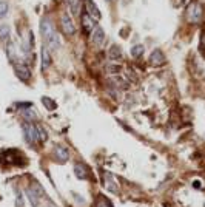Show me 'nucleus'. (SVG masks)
<instances>
[{
    "label": "nucleus",
    "instance_id": "nucleus-1",
    "mask_svg": "<svg viewBox=\"0 0 205 207\" xmlns=\"http://www.w3.org/2000/svg\"><path fill=\"white\" fill-rule=\"evenodd\" d=\"M187 17H188V22H190V23H199L200 19H202V6H200L199 3H196V2L190 3Z\"/></svg>",
    "mask_w": 205,
    "mask_h": 207
},
{
    "label": "nucleus",
    "instance_id": "nucleus-2",
    "mask_svg": "<svg viewBox=\"0 0 205 207\" xmlns=\"http://www.w3.org/2000/svg\"><path fill=\"white\" fill-rule=\"evenodd\" d=\"M23 136L26 139V142L30 144H34V142L39 141V135H37V127L33 125L31 122H25L23 125Z\"/></svg>",
    "mask_w": 205,
    "mask_h": 207
},
{
    "label": "nucleus",
    "instance_id": "nucleus-3",
    "mask_svg": "<svg viewBox=\"0 0 205 207\" xmlns=\"http://www.w3.org/2000/svg\"><path fill=\"white\" fill-rule=\"evenodd\" d=\"M60 25H62V30L63 33H65L67 36H73L76 33V25L73 22V19L70 17V14H67V12H63L62 17H60Z\"/></svg>",
    "mask_w": 205,
    "mask_h": 207
},
{
    "label": "nucleus",
    "instance_id": "nucleus-4",
    "mask_svg": "<svg viewBox=\"0 0 205 207\" xmlns=\"http://www.w3.org/2000/svg\"><path fill=\"white\" fill-rule=\"evenodd\" d=\"M40 33H42V36H43L45 40H48L51 36L57 33L56 28H54V23L51 22L48 17H45V19L42 20V23H40Z\"/></svg>",
    "mask_w": 205,
    "mask_h": 207
},
{
    "label": "nucleus",
    "instance_id": "nucleus-5",
    "mask_svg": "<svg viewBox=\"0 0 205 207\" xmlns=\"http://www.w3.org/2000/svg\"><path fill=\"white\" fill-rule=\"evenodd\" d=\"M85 12H86V14L89 16V17H91L93 20H100V11H99V8H97V5L93 2V0H85Z\"/></svg>",
    "mask_w": 205,
    "mask_h": 207
},
{
    "label": "nucleus",
    "instance_id": "nucleus-6",
    "mask_svg": "<svg viewBox=\"0 0 205 207\" xmlns=\"http://www.w3.org/2000/svg\"><path fill=\"white\" fill-rule=\"evenodd\" d=\"M14 71L17 74V77L23 82H28L30 77H31V70L28 68V65H25V63H16L14 65Z\"/></svg>",
    "mask_w": 205,
    "mask_h": 207
},
{
    "label": "nucleus",
    "instance_id": "nucleus-7",
    "mask_svg": "<svg viewBox=\"0 0 205 207\" xmlns=\"http://www.w3.org/2000/svg\"><path fill=\"white\" fill-rule=\"evenodd\" d=\"M54 156L59 162H65L70 159V150L67 147H63V145H57L54 148Z\"/></svg>",
    "mask_w": 205,
    "mask_h": 207
},
{
    "label": "nucleus",
    "instance_id": "nucleus-8",
    "mask_svg": "<svg viewBox=\"0 0 205 207\" xmlns=\"http://www.w3.org/2000/svg\"><path fill=\"white\" fill-rule=\"evenodd\" d=\"M150 63H151V65H154V67H160V65H163V63H165V56H163V53H162L160 49H154L151 53Z\"/></svg>",
    "mask_w": 205,
    "mask_h": 207
},
{
    "label": "nucleus",
    "instance_id": "nucleus-9",
    "mask_svg": "<svg viewBox=\"0 0 205 207\" xmlns=\"http://www.w3.org/2000/svg\"><path fill=\"white\" fill-rule=\"evenodd\" d=\"M91 40L94 45H102L105 40V33L100 27H94L93 31H91Z\"/></svg>",
    "mask_w": 205,
    "mask_h": 207
},
{
    "label": "nucleus",
    "instance_id": "nucleus-10",
    "mask_svg": "<svg viewBox=\"0 0 205 207\" xmlns=\"http://www.w3.org/2000/svg\"><path fill=\"white\" fill-rule=\"evenodd\" d=\"M74 173L79 179H88V169H86L85 164H80V162L74 165Z\"/></svg>",
    "mask_w": 205,
    "mask_h": 207
},
{
    "label": "nucleus",
    "instance_id": "nucleus-11",
    "mask_svg": "<svg viewBox=\"0 0 205 207\" xmlns=\"http://www.w3.org/2000/svg\"><path fill=\"white\" fill-rule=\"evenodd\" d=\"M104 183H105V187L108 189V190H111L113 193H116L117 192V184L114 183V178L110 175V173H104Z\"/></svg>",
    "mask_w": 205,
    "mask_h": 207
},
{
    "label": "nucleus",
    "instance_id": "nucleus-12",
    "mask_svg": "<svg viewBox=\"0 0 205 207\" xmlns=\"http://www.w3.org/2000/svg\"><path fill=\"white\" fill-rule=\"evenodd\" d=\"M51 65V56H49V48L43 45L42 48V68L46 70Z\"/></svg>",
    "mask_w": 205,
    "mask_h": 207
},
{
    "label": "nucleus",
    "instance_id": "nucleus-13",
    "mask_svg": "<svg viewBox=\"0 0 205 207\" xmlns=\"http://www.w3.org/2000/svg\"><path fill=\"white\" fill-rule=\"evenodd\" d=\"M82 25H83V30L86 33H89V31H93V28H94V20L85 12V14L82 16Z\"/></svg>",
    "mask_w": 205,
    "mask_h": 207
},
{
    "label": "nucleus",
    "instance_id": "nucleus-14",
    "mask_svg": "<svg viewBox=\"0 0 205 207\" xmlns=\"http://www.w3.org/2000/svg\"><path fill=\"white\" fill-rule=\"evenodd\" d=\"M96 207H113V202L105 195H97L96 196Z\"/></svg>",
    "mask_w": 205,
    "mask_h": 207
},
{
    "label": "nucleus",
    "instance_id": "nucleus-15",
    "mask_svg": "<svg viewBox=\"0 0 205 207\" xmlns=\"http://www.w3.org/2000/svg\"><path fill=\"white\" fill-rule=\"evenodd\" d=\"M108 56H110V59H113V60H119V59L122 57V51H120V48H119L117 45H113V46L110 48V51H108Z\"/></svg>",
    "mask_w": 205,
    "mask_h": 207
},
{
    "label": "nucleus",
    "instance_id": "nucleus-16",
    "mask_svg": "<svg viewBox=\"0 0 205 207\" xmlns=\"http://www.w3.org/2000/svg\"><path fill=\"white\" fill-rule=\"evenodd\" d=\"M67 5L74 16L79 14V0H67Z\"/></svg>",
    "mask_w": 205,
    "mask_h": 207
},
{
    "label": "nucleus",
    "instance_id": "nucleus-17",
    "mask_svg": "<svg viewBox=\"0 0 205 207\" xmlns=\"http://www.w3.org/2000/svg\"><path fill=\"white\" fill-rule=\"evenodd\" d=\"M26 195H28L31 204H33L34 207H37V204H39V196L34 193V190H33V189H26Z\"/></svg>",
    "mask_w": 205,
    "mask_h": 207
},
{
    "label": "nucleus",
    "instance_id": "nucleus-18",
    "mask_svg": "<svg viewBox=\"0 0 205 207\" xmlns=\"http://www.w3.org/2000/svg\"><path fill=\"white\" fill-rule=\"evenodd\" d=\"M144 49H145V48H144V45H134V46L131 48V56H133V57H136V59H137V57H140V56L144 54Z\"/></svg>",
    "mask_w": 205,
    "mask_h": 207
},
{
    "label": "nucleus",
    "instance_id": "nucleus-19",
    "mask_svg": "<svg viewBox=\"0 0 205 207\" xmlns=\"http://www.w3.org/2000/svg\"><path fill=\"white\" fill-rule=\"evenodd\" d=\"M8 37H9V27L8 25H0V39L2 40H8Z\"/></svg>",
    "mask_w": 205,
    "mask_h": 207
},
{
    "label": "nucleus",
    "instance_id": "nucleus-20",
    "mask_svg": "<svg viewBox=\"0 0 205 207\" xmlns=\"http://www.w3.org/2000/svg\"><path fill=\"white\" fill-rule=\"evenodd\" d=\"M42 102H43V105L48 108V110H54L57 105H56V102L53 99H49V97H42Z\"/></svg>",
    "mask_w": 205,
    "mask_h": 207
},
{
    "label": "nucleus",
    "instance_id": "nucleus-21",
    "mask_svg": "<svg viewBox=\"0 0 205 207\" xmlns=\"http://www.w3.org/2000/svg\"><path fill=\"white\" fill-rule=\"evenodd\" d=\"M8 3L5 2V0H2V2H0V19H3L6 14H8Z\"/></svg>",
    "mask_w": 205,
    "mask_h": 207
},
{
    "label": "nucleus",
    "instance_id": "nucleus-22",
    "mask_svg": "<svg viewBox=\"0 0 205 207\" xmlns=\"http://www.w3.org/2000/svg\"><path fill=\"white\" fill-rule=\"evenodd\" d=\"M37 135H39V141H46V138H48L45 128L40 127V125H37Z\"/></svg>",
    "mask_w": 205,
    "mask_h": 207
},
{
    "label": "nucleus",
    "instance_id": "nucleus-23",
    "mask_svg": "<svg viewBox=\"0 0 205 207\" xmlns=\"http://www.w3.org/2000/svg\"><path fill=\"white\" fill-rule=\"evenodd\" d=\"M6 53H8V56H9L11 60H14V59H16V51H14V45H12V43H8V46H6Z\"/></svg>",
    "mask_w": 205,
    "mask_h": 207
},
{
    "label": "nucleus",
    "instance_id": "nucleus-24",
    "mask_svg": "<svg viewBox=\"0 0 205 207\" xmlns=\"http://www.w3.org/2000/svg\"><path fill=\"white\" fill-rule=\"evenodd\" d=\"M33 190H34V193H36L37 196H42V195H43V190H42V187H40L39 184H37V183H34V189H33Z\"/></svg>",
    "mask_w": 205,
    "mask_h": 207
},
{
    "label": "nucleus",
    "instance_id": "nucleus-25",
    "mask_svg": "<svg viewBox=\"0 0 205 207\" xmlns=\"http://www.w3.org/2000/svg\"><path fill=\"white\" fill-rule=\"evenodd\" d=\"M23 114H25V118H26V119H36V113H34L33 110H26V111H23Z\"/></svg>",
    "mask_w": 205,
    "mask_h": 207
},
{
    "label": "nucleus",
    "instance_id": "nucleus-26",
    "mask_svg": "<svg viewBox=\"0 0 205 207\" xmlns=\"http://www.w3.org/2000/svg\"><path fill=\"white\" fill-rule=\"evenodd\" d=\"M108 71H110V73H119V71H120V67H119V65H111V67L108 68Z\"/></svg>",
    "mask_w": 205,
    "mask_h": 207
},
{
    "label": "nucleus",
    "instance_id": "nucleus-27",
    "mask_svg": "<svg viewBox=\"0 0 205 207\" xmlns=\"http://www.w3.org/2000/svg\"><path fill=\"white\" fill-rule=\"evenodd\" d=\"M16 195H17V205H19V207H22V205H23V199H22V195H20L19 192H16Z\"/></svg>",
    "mask_w": 205,
    "mask_h": 207
},
{
    "label": "nucleus",
    "instance_id": "nucleus-28",
    "mask_svg": "<svg viewBox=\"0 0 205 207\" xmlns=\"http://www.w3.org/2000/svg\"><path fill=\"white\" fill-rule=\"evenodd\" d=\"M108 2H113V0H108Z\"/></svg>",
    "mask_w": 205,
    "mask_h": 207
}]
</instances>
